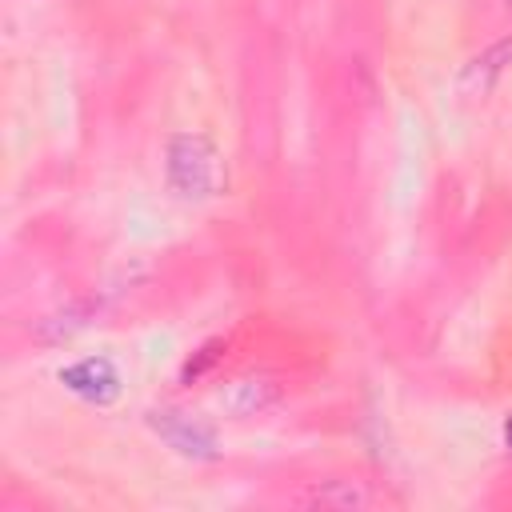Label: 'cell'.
Listing matches in <instances>:
<instances>
[{
    "label": "cell",
    "instance_id": "6da1fadb",
    "mask_svg": "<svg viewBox=\"0 0 512 512\" xmlns=\"http://www.w3.org/2000/svg\"><path fill=\"white\" fill-rule=\"evenodd\" d=\"M164 172L176 196L212 200L228 188V164L204 132H176L164 144Z\"/></svg>",
    "mask_w": 512,
    "mask_h": 512
},
{
    "label": "cell",
    "instance_id": "7a4b0ae2",
    "mask_svg": "<svg viewBox=\"0 0 512 512\" xmlns=\"http://www.w3.org/2000/svg\"><path fill=\"white\" fill-rule=\"evenodd\" d=\"M148 424H152V432H156L168 448H176V452L188 456V460H216V456H220L216 432H212L208 424H200V420L176 412V408H156V412H148Z\"/></svg>",
    "mask_w": 512,
    "mask_h": 512
},
{
    "label": "cell",
    "instance_id": "3957f363",
    "mask_svg": "<svg viewBox=\"0 0 512 512\" xmlns=\"http://www.w3.org/2000/svg\"><path fill=\"white\" fill-rule=\"evenodd\" d=\"M216 404H220L232 420L264 416L268 408L280 404V380H272V376H264V372L236 376V380H228V384L216 392Z\"/></svg>",
    "mask_w": 512,
    "mask_h": 512
},
{
    "label": "cell",
    "instance_id": "277c9868",
    "mask_svg": "<svg viewBox=\"0 0 512 512\" xmlns=\"http://www.w3.org/2000/svg\"><path fill=\"white\" fill-rule=\"evenodd\" d=\"M60 384H64L68 392H76L80 400L100 404V408L120 396V372H116L112 360H104V356H84V360L60 368Z\"/></svg>",
    "mask_w": 512,
    "mask_h": 512
},
{
    "label": "cell",
    "instance_id": "5b68a950",
    "mask_svg": "<svg viewBox=\"0 0 512 512\" xmlns=\"http://www.w3.org/2000/svg\"><path fill=\"white\" fill-rule=\"evenodd\" d=\"M512 64V32L508 36H500V40H492L484 52H476L464 68H460V76H456V88H460V96H488L492 92V84L504 76V68Z\"/></svg>",
    "mask_w": 512,
    "mask_h": 512
},
{
    "label": "cell",
    "instance_id": "8992f818",
    "mask_svg": "<svg viewBox=\"0 0 512 512\" xmlns=\"http://www.w3.org/2000/svg\"><path fill=\"white\" fill-rule=\"evenodd\" d=\"M304 508H332V512H364L372 508V492L360 480H316L292 496Z\"/></svg>",
    "mask_w": 512,
    "mask_h": 512
},
{
    "label": "cell",
    "instance_id": "52a82bcc",
    "mask_svg": "<svg viewBox=\"0 0 512 512\" xmlns=\"http://www.w3.org/2000/svg\"><path fill=\"white\" fill-rule=\"evenodd\" d=\"M92 316H96V300H72V304H64V308L48 312V316L36 324V340H40V344H64V340H72L76 332H84V328L92 324Z\"/></svg>",
    "mask_w": 512,
    "mask_h": 512
},
{
    "label": "cell",
    "instance_id": "ba28073f",
    "mask_svg": "<svg viewBox=\"0 0 512 512\" xmlns=\"http://www.w3.org/2000/svg\"><path fill=\"white\" fill-rule=\"evenodd\" d=\"M224 340H208V344H200L188 360H184V368H180V384H196V380H204L220 360H224Z\"/></svg>",
    "mask_w": 512,
    "mask_h": 512
},
{
    "label": "cell",
    "instance_id": "9c48e42d",
    "mask_svg": "<svg viewBox=\"0 0 512 512\" xmlns=\"http://www.w3.org/2000/svg\"><path fill=\"white\" fill-rule=\"evenodd\" d=\"M504 440H508V448H512V416L504 420Z\"/></svg>",
    "mask_w": 512,
    "mask_h": 512
},
{
    "label": "cell",
    "instance_id": "30bf717a",
    "mask_svg": "<svg viewBox=\"0 0 512 512\" xmlns=\"http://www.w3.org/2000/svg\"><path fill=\"white\" fill-rule=\"evenodd\" d=\"M500 8H504V12H512V0H500Z\"/></svg>",
    "mask_w": 512,
    "mask_h": 512
}]
</instances>
